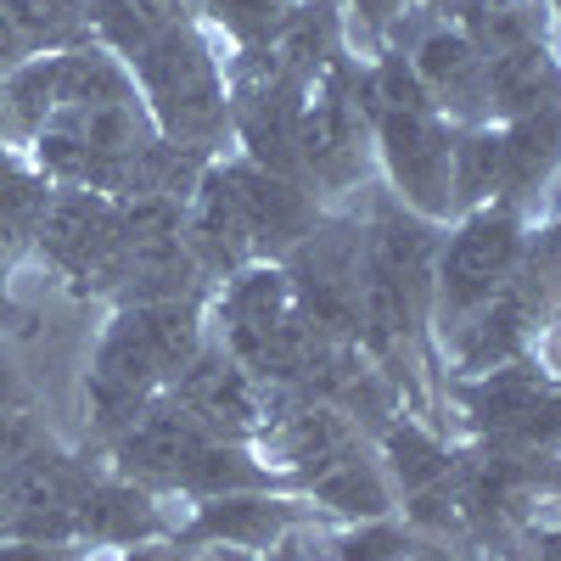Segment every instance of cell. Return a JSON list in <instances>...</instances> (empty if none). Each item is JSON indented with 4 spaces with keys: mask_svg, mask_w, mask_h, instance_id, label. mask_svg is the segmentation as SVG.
I'll use <instances>...</instances> for the list:
<instances>
[{
    "mask_svg": "<svg viewBox=\"0 0 561 561\" xmlns=\"http://www.w3.org/2000/svg\"><path fill=\"white\" fill-rule=\"evenodd\" d=\"M203 343H208V293L118 304L102 325L96 348H90V370H84L90 449H102L152 399H163L169 382L197 359Z\"/></svg>",
    "mask_w": 561,
    "mask_h": 561,
    "instance_id": "obj_1",
    "label": "cell"
},
{
    "mask_svg": "<svg viewBox=\"0 0 561 561\" xmlns=\"http://www.w3.org/2000/svg\"><path fill=\"white\" fill-rule=\"evenodd\" d=\"M140 84V102L152 107L163 140L203 158L230 152V102H225V45L203 18H174L147 34L124 57Z\"/></svg>",
    "mask_w": 561,
    "mask_h": 561,
    "instance_id": "obj_2",
    "label": "cell"
},
{
    "mask_svg": "<svg viewBox=\"0 0 561 561\" xmlns=\"http://www.w3.org/2000/svg\"><path fill=\"white\" fill-rule=\"evenodd\" d=\"M438 404L460 415L466 444L517 460H561V377L539 354L483 377H444Z\"/></svg>",
    "mask_w": 561,
    "mask_h": 561,
    "instance_id": "obj_3",
    "label": "cell"
},
{
    "mask_svg": "<svg viewBox=\"0 0 561 561\" xmlns=\"http://www.w3.org/2000/svg\"><path fill=\"white\" fill-rule=\"evenodd\" d=\"M534 219L517 203H483L444 225L438 264H433V343L466 325L478 309H489L523 270Z\"/></svg>",
    "mask_w": 561,
    "mask_h": 561,
    "instance_id": "obj_4",
    "label": "cell"
},
{
    "mask_svg": "<svg viewBox=\"0 0 561 561\" xmlns=\"http://www.w3.org/2000/svg\"><path fill=\"white\" fill-rule=\"evenodd\" d=\"M225 102H230V152L270 174H298V135L309 84L280 62L270 45L259 51H225Z\"/></svg>",
    "mask_w": 561,
    "mask_h": 561,
    "instance_id": "obj_5",
    "label": "cell"
},
{
    "mask_svg": "<svg viewBox=\"0 0 561 561\" xmlns=\"http://www.w3.org/2000/svg\"><path fill=\"white\" fill-rule=\"evenodd\" d=\"M124 253H129L124 203L102 197V192H79V185H57L51 208L39 219L34 259H45V270H51L73 298L113 304L118 275H124Z\"/></svg>",
    "mask_w": 561,
    "mask_h": 561,
    "instance_id": "obj_6",
    "label": "cell"
},
{
    "mask_svg": "<svg viewBox=\"0 0 561 561\" xmlns=\"http://www.w3.org/2000/svg\"><path fill=\"white\" fill-rule=\"evenodd\" d=\"M359 62V57H354ZM354 96L370 118V140H377V174L388 180V192L433 225L455 219V197H449V147H455V124L438 118L433 107H388L377 96L359 90L354 73Z\"/></svg>",
    "mask_w": 561,
    "mask_h": 561,
    "instance_id": "obj_7",
    "label": "cell"
},
{
    "mask_svg": "<svg viewBox=\"0 0 561 561\" xmlns=\"http://www.w3.org/2000/svg\"><path fill=\"white\" fill-rule=\"evenodd\" d=\"M298 174L320 203L354 197L377 174V140H370V118L354 96V62L309 90L304 135H298Z\"/></svg>",
    "mask_w": 561,
    "mask_h": 561,
    "instance_id": "obj_8",
    "label": "cell"
},
{
    "mask_svg": "<svg viewBox=\"0 0 561 561\" xmlns=\"http://www.w3.org/2000/svg\"><path fill=\"white\" fill-rule=\"evenodd\" d=\"M337 517L320 511L304 494L287 489H242V494H214V500H192V511L174 523L169 545L208 556V550H275L309 528H332Z\"/></svg>",
    "mask_w": 561,
    "mask_h": 561,
    "instance_id": "obj_9",
    "label": "cell"
},
{
    "mask_svg": "<svg viewBox=\"0 0 561 561\" xmlns=\"http://www.w3.org/2000/svg\"><path fill=\"white\" fill-rule=\"evenodd\" d=\"M388 45H404V57L427 90V102L438 107V118L449 124H494V107H489V57L478 51V39L466 34L460 23L449 18H433V12H410Z\"/></svg>",
    "mask_w": 561,
    "mask_h": 561,
    "instance_id": "obj_10",
    "label": "cell"
},
{
    "mask_svg": "<svg viewBox=\"0 0 561 561\" xmlns=\"http://www.w3.org/2000/svg\"><path fill=\"white\" fill-rule=\"evenodd\" d=\"M163 399H174L192 421H203L208 433H219V438H230V444H253V438L264 433L270 410H275V393H270L219 337H208V343L197 348V359L169 382Z\"/></svg>",
    "mask_w": 561,
    "mask_h": 561,
    "instance_id": "obj_11",
    "label": "cell"
},
{
    "mask_svg": "<svg viewBox=\"0 0 561 561\" xmlns=\"http://www.w3.org/2000/svg\"><path fill=\"white\" fill-rule=\"evenodd\" d=\"M219 169H225L230 197H237L253 264H280L304 237H314V225L325 219V203L293 174H270V169L248 163L242 152H225Z\"/></svg>",
    "mask_w": 561,
    "mask_h": 561,
    "instance_id": "obj_12",
    "label": "cell"
},
{
    "mask_svg": "<svg viewBox=\"0 0 561 561\" xmlns=\"http://www.w3.org/2000/svg\"><path fill=\"white\" fill-rule=\"evenodd\" d=\"M174 511L163 494L140 489L118 472H102L96 483H90L73 505V528H79V545L90 550H135V545H158L174 534Z\"/></svg>",
    "mask_w": 561,
    "mask_h": 561,
    "instance_id": "obj_13",
    "label": "cell"
},
{
    "mask_svg": "<svg viewBox=\"0 0 561 561\" xmlns=\"http://www.w3.org/2000/svg\"><path fill=\"white\" fill-rule=\"evenodd\" d=\"M500 152H505L500 203H517L528 219L550 214L561 185V102L500 118Z\"/></svg>",
    "mask_w": 561,
    "mask_h": 561,
    "instance_id": "obj_14",
    "label": "cell"
},
{
    "mask_svg": "<svg viewBox=\"0 0 561 561\" xmlns=\"http://www.w3.org/2000/svg\"><path fill=\"white\" fill-rule=\"evenodd\" d=\"M270 51H275L280 62H287L309 90L359 57V51H354V39H348L343 0H298V12L287 18V28L275 34Z\"/></svg>",
    "mask_w": 561,
    "mask_h": 561,
    "instance_id": "obj_15",
    "label": "cell"
},
{
    "mask_svg": "<svg viewBox=\"0 0 561 561\" xmlns=\"http://www.w3.org/2000/svg\"><path fill=\"white\" fill-rule=\"evenodd\" d=\"M556 102H561V39H534V45H517V51L489 57L494 124L534 107H556Z\"/></svg>",
    "mask_w": 561,
    "mask_h": 561,
    "instance_id": "obj_16",
    "label": "cell"
},
{
    "mask_svg": "<svg viewBox=\"0 0 561 561\" xmlns=\"http://www.w3.org/2000/svg\"><path fill=\"white\" fill-rule=\"evenodd\" d=\"M51 192L57 185L39 174L28 147H7L0 140V230L18 242L23 259H34V237H39L45 208H51Z\"/></svg>",
    "mask_w": 561,
    "mask_h": 561,
    "instance_id": "obj_17",
    "label": "cell"
},
{
    "mask_svg": "<svg viewBox=\"0 0 561 561\" xmlns=\"http://www.w3.org/2000/svg\"><path fill=\"white\" fill-rule=\"evenodd\" d=\"M517 298L528 304L534 325L550 337L561 325V203L528 230V248H523V270H517Z\"/></svg>",
    "mask_w": 561,
    "mask_h": 561,
    "instance_id": "obj_18",
    "label": "cell"
},
{
    "mask_svg": "<svg viewBox=\"0 0 561 561\" xmlns=\"http://www.w3.org/2000/svg\"><path fill=\"white\" fill-rule=\"evenodd\" d=\"M500 169H505L500 124H455V147H449V197H455V219L500 197Z\"/></svg>",
    "mask_w": 561,
    "mask_h": 561,
    "instance_id": "obj_19",
    "label": "cell"
},
{
    "mask_svg": "<svg viewBox=\"0 0 561 561\" xmlns=\"http://www.w3.org/2000/svg\"><path fill=\"white\" fill-rule=\"evenodd\" d=\"M293 12L298 0H203L197 18L214 28L225 51H259V45H275Z\"/></svg>",
    "mask_w": 561,
    "mask_h": 561,
    "instance_id": "obj_20",
    "label": "cell"
},
{
    "mask_svg": "<svg viewBox=\"0 0 561 561\" xmlns=\"http://www.w3.org/2000/svg\"><path fill=\"white\" fill-rule=\"evenodd\" d=\"M410 12H415L410 0H343V18H348L354 51H359V45H365V57H370V51H382V45L393 39V28H399Z\"/></svg>",
    "mask_w": 561,
    "mask_h": 561,
    "instance_id": "obj_21",
    "label": "cell"
},
{
    "mask_svg": "<svg viewBox=\"0 0 561 561\" xmlns=\"http://www.w3.org/2000/svg\"><path fill=\"white\" fill-rule=\"evenodd\" d=\"M45 438H51V433L34 421V410H0V472H12V466L23 455H34Z\"/></svg>",
    "mask_w": 561,
    "mask_h": 561,
    "instance_id": "obj_22",
    "label": "cell"
},
{
    "mask_svg": "<svg viewBox=\"0 0 561 561\" xmlns=\"http://www.w3.org/2000/svg\"><path fill=\"white\" fill-rule=\"evenodd\" d=\"M90 545H45V539H0V561H96Z\"/></svg>",
    "mask_w": 561,
    "mask_h": 561,
    "instance_id": "obj_23",
    "label": "cell"
},
{
    "mask_svg": "<svg viewBox=\"0 0 561 561\" xmlns=\"http://www.w3.org/2000/svg\"><path fill=\"white\" fill-rule=\"evenodd\" d=\"M314 534V528H309ZM208 561H309V545L304 534L287 539V545H275V550H208Z\"/></svg>",
    "mask_w": 561,
    "mask_h": 561,
    "instance_id": "obj_24",
    "label": "cell"
},
{
    "mask_svg": "<svg viewBox=\"0 0 561 561\" xmlns=\"http://www.w3.org/2000/svg\"><path fill=\"white\" fill-rule=\"evenodd\" d=\"M39 332V314L23 309L7 287H0V337H34Z\"/></svg>",
    "mask_w": 561,
    "mask_h": 561,
    "instance_id": "obj_25",
    "label": "cell"
},
{
    "mask_svg": "<svg viewBox=\"0 0 561 561\" xmlns=\"http://www.w3.org/2000/svg\"><path fill=\"white\" fill-rule=\"evenodd\" d=\"M523 556L528 561H561V523H534L528 528V539H523Z\"/></svg>",
    "mask_w": 561,
    "mask_h": 561,
    "instance_id": "obj_26",
    "label": "cell"
},
{
    "mask_svg": "<svg viewBox=\"0 0 561 561\" xmlns=\"http://www.w3.org/2000/svg\"><path fill=\"white\" fill-rule=\"evenodd\" d=\"M34 57V45L18 34V23L7 18V12H0V73H12V68H23Z\"/></svg>",
    "mask_w": 561,
    "mask_h": 561,
    "instance_id": "obj_27",
    "label": "cell"
},
{
    "mask_svg": "<svg viewBox=\"0 0 561 561\" xmlns=\"http://www.w3.org/2000/svg\"><path fill=\"white\" fill-rule=\"evenodd\" d=\"M0 410H34V393H28V382L18 377V365L0 354Z\"/></svg>",
    "mask_w": 561,
    "mask_h": 561,
    "instance_id": "obj_28",
    "label": "cell"
},
{
    "mask_svg": "<svg viewBox=\"0 0 561 561\" xmlns=\"http://www.w3.org/2000/svg\"><path fill=\"white\" fill-rule=\"evenodd\" d=\"M18 264H23V253H18V242L7 237V230H0V287H7V280L18 275Z\"/></svg>",
    "mask_w": 561,
    "mask_h": 561,
    "instance_id": "obj_29",
    "label": "cell"
},
{
    "mask_svg": "<svg viewBox=\"0 0 561 561\" xmlns=\"http://www.w3.org/2000/svg\"><path fill=\"white\" fill-rule=\"evenodd\" d=\"M550 505H561V460H556V472H550Z\"/></svg>",
    "mask_w": 561,
    "mask_h": 561,
    "instance_id": "obj_30",
    "label": "cell"
},
{
    "mask_svg": "<svg viewBox=\"0 0 561 561\" xmlns=\"http://www.w3.org/2000/svg\"><path fill=\"white\" fill-rule=\"evenodd\" d=\"M545 7H550V18H556V28H561V0H545Z\"/></svg>",
    "mask_w": 561,
    "mask_h": 561,
    "instance_id": "obj_31",
    "label": "cell"
},
{
    "mask_svg": "<svg viewBox=\"0 0 561 561\" xmlns=\"http://www.w3.org/2000/svg\"><path fill=\"white\" fill-rule=\"evenodd\" d=\"M556 203H561V185H556ZM556 203H550V208H556Z\"/></svg>",
    "mask_w": 561,
    "mask_h": 561,
    "instance_id": "obj_32",
    "label": "cell"
}]
</instances>
